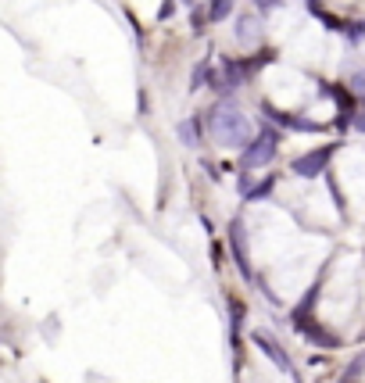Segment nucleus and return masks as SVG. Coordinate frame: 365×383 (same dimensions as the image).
I'll return each mask as SVG.
<instances>
[{"label":"nucleus","mask_w":365,"mask_h":383,"mask_svg":"<svg viewBox=\"0 0 365 383\" xmlns=\"http://www.w3.org/2000/svg\"><path fill=\"white\" fill-rule=\"evenodd\" d=\"M208 126H212L215 140L226 143V147H247L254 140L251 136V122L237 112L233 104H219L215 112H212V119H208Z\"/></svg>","instance_id":"1"},{"label":"nucleus","mask_w":365,"mask_h":383,"mask_svg":"<svg viewBox=\"0 0 365 383\" xmlns=\"http://www.w3.org/2000/svg\"><path fill=\"white\" fill-rule=\"evenodd\" d=\"M276 143H280V133L276 129H262V133H258L244 147V154H240L244 169H262V165H269V161L276 158Z\"/></svg>","instance_id":"2"},{"label":"nucleus","mask_w":365,"mask_h":383,"mask_svg":"<svg viewBox=\"0 0 365 383\" xmlns=\"http://www.w3.org/2000/svg\"><path fill=\"white\" fill-rule=\"evenodd\" d=\"M333 143H326V147H319V151H308V154H301V158H294V176H301V179H316V176H323L326 172V165H330V158H333Z\"/></svg>","instance_id":"3"},{"label":"nucleus","mask_w":365,"mask_h":383,"mask_svg":"<svg viewBox=\"0 0 365 383\" xmlns=\"http://www.w3.org/2000/svg\"><path fill=\"white\" fill-rule=\"evenodd\" d=\"M254 344L262 348V351H265V355H269V358H273V362L283 369V372H287V376H294V365H290V358L280 351V344H276L273 337H265V334H254Z\"/></svg>","instance_id":"4"},{"label":"nucleus","mask_w":365,"mask_h":383,"mask_svg":"<svg viewBox=\"0 0 365 383\" xmlns=\"http://www.w3.org/2000/svg\"><path fill=\"white\" fill-rule=\"evenodd\" d=\"M229 240H233V254H237V265H240V272L251 280V265H247V244H244V226L240 223H233L229 226Z\"/></svg>","instance_id":"5"},{"label":"nucleus","mask_w":365,"mask_h":383,"mask_svg":"<svg viewBox=\"0 0 365 383\" xmlns=\"http://www.w3.org/2000/svg\"><path fill=\"white\" fill-rule=\"evenodd\" d=\"M258 36H262V22H258L254 15H240L237 18V40L240 43H254Z\"/></svg>","instance_id":"6"},{"label":"nucleus","mask_w":365,"mask_h":383,"mask_svg":"<svg viewBox=\"0 0 365 383\" xmlns=\"http://www.w3.org/2000/svg\"><path fill=\"white\" fill-rule=\"evenodd\" d=\"M265 115L276 122V126H283V129H301V133H308V129H319V126H311V122H297L294 115H287V112H276L273 104H265Z\"/></svg>","instance_id":"7"},{"label":"nucleus","mask_w":365,"mask_h":383,"mask_svg":"<svg viewBox=\"0 0 365 383\" xmlns=\"http://www.w3.org/2000/svg\"><path fill=\"white\" fill-rule=\"evenodd\" d=\"M197 122H201V119H183V122L176 126V133H179V140H183L186 147H201V133H197Z\"/></svg>","instance_id":"8"},{"label":"nucleus","mask_w":365,"mask_h":383,"mask_svg":"<svg viewBox=\"0 0 365 383\" xmlns=\"http://www.w3.org/2000/svg\"><path fill=\"white\" fill-rule=\"evenodd\" d=\"M297 326L304 330V337H308V341H319L323 348H337V337H333V334H326L323 326H308V322H297Z\"/></svg>","instance_id":"9"},{"label":"nucleus","mask_w":365,"mask_h":383,"mask_svg":"<svg viewBox=\"0 0 365 383\" xmlns=\"http://www.w3.org/2000/svg\"><path fill=\"white\" fill-rule=\"evenodd\" d=\"M215 76H212V65H208V61H201L197 69H193V76H190V90H201L204 83H212Z\"/></svg>","instance_id":"10"},{"label":"nucleus","mask_w":365,"mask_h":383,"mask_svg":"<svg viewBox=\"0 0 365 383\" xmlns=\"http://www.w3.org/2000/svg\"><path fill=\"white\" fill-rule=\"evenodd\" d=\"M233 11V0H212V8H208V18L212 22H226Z\"/></svg>","instance_id":"11"},{"label":"nucleus","mask_w":365,"mask_h":383,"mask_svg":"<svg viewBox=\"0 0 365 383\" xmlns=\"http://www.w3.org/2000/svg\"><path fill=\"white\" fill-rule=\"evenodd\" d=\"M251 4H254L258 11H276V8L283 4V0H251Z\"/></svg>","instance_id":"12"},{"label":"nucleus","mask_w":365,"mask_h":383,"mask_svg":"<svg viewBox=\"0 0 365 383\" xmlns=\"http://www.w3.org/2000/svg\"><path fill=\"white\" fill-rule=\"evenodd\" d=\"M351 90H354V93H365V72H354V76H351Z\"/></svg>","instance_id":"13"},{"label":"nucleus","mask_w":365,"mask_h":383,"mask_svg":"<svg viewBox=\"0 0 365 383\" xmlns=\"http://www.w3.org/2000/svg\"><path fill=\"white\" fill-rule=\"evenodd\" d=\"M183 4H190V0H183Z\"/></svg>","instance_id":"14"}]
</instances>
